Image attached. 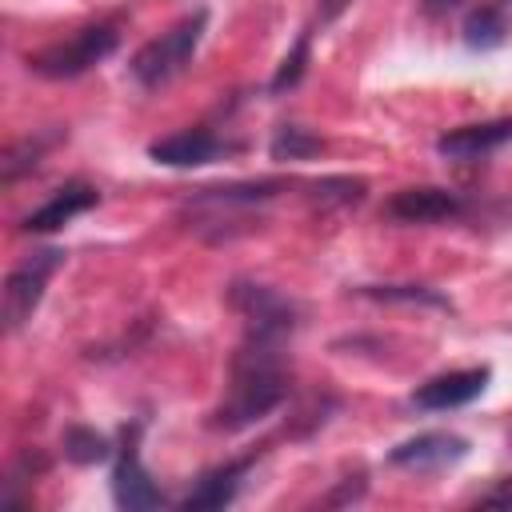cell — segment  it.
Returning a JSON list of instances; mask_svg holds the SVG:
<instances>
[{
	"instance_id": "obj_6",
	"label": "cell",
	"mask_w": 512,
	"mask_h": 512,
	"mask_svg": "<svg viewBox=\"0 0 512 512\" xmlns=\"http://www.w3.org/2000/svg\"><path fill=\"white\" fill-rule=\"evenodd\" d=\"M464 456H468V440L456 432H420L388 452V460L408 472H440V468L460 464Z\"/></svg>"
},
{
	"instance_id": "obj_14",
	"label": "cell",
	"mask_w": 512,
	"mask_h": 512,
	"mask_svg": "<svg viewBox=\"0 0 512 512\" xmlns=\"http://www.w3.org/2000/svg\"><path fill=\"white\" fill-rule=\"evenodd\" d=\"M504 36H508V20H504V12L496 4H484V8L468 12V20H464V44L468 48L484 52V48L504 44Z\"/></svg>"
},
{
	"instance_id": "obj_5",
	"label": "cell",
	"mask_w": 512,
	"mask_h": 512,
	"mask_svg": "<svg viewBox=\"0 0 512 512\" xmlns=\"http://www.w3.org/2000/svg\"><path fill=\"white\" fill-rule=\"evenodd\" d=\"M60 256H64V252L44 248V252H32L20 268H12L8 284H4V328H8V332H16V328L36 312L48 276L60 268Z\"/></svg>"
},
{
	"instance_id": "obj_4",
	"label": "cell",
	"mask_w": 512,
	"mask_h": 512,
	"mask_svg": "<svg viewBox=\"0 0 512 512\" xmlns=\"http://www.w3.org/2000/svg\"><path fill=\"white\" fill-rule=\"evenodd\" d=\"M232 304L244 316L248 336H268V340H288L296 328V304L284 300L280 292L264 284H232Z\"/></svg>"
},
{
	"instance_id": "obj_9",
	"label": "cell",
	"mask_w": 512,
	"mask_h": 512,
	"mask_svg": "<svg viewBox=\"0 0 512 512\" xmlns=\"http://www.w3.org/2000/svg\"><path fill=\"white\" fill-rule=\"evenodd\" d=\"M220 152H224V144L208 128H184V132H172L148 148V156L156 164H168V168H196V164L216 160Z\"/></svg>"
},
{
	"instance_id": "obj_12",
	"label": "cell",
	"mask_w": 512,
	"mask_h": 512,
	"mask_svg": "<svg viewBox=\"0 0 512 512\" xmlns=\"http://www.w3.org/2000/svg\"><path fill=\"white\" fill-rule=\"evenodd\" d=\"M92 204H96V188L84 184V180H72V184H64L60 192H52V200H44L36 212H28L20 228H24V232H52V228L68 224L76 212L92 208Z\"/></svg>"
},
{
	"instance_id": "obj_7",
	"label": "cell",
	"mask_w": 512,
	"mask_h": 512,
	"mask_svg": "<svg viewBox=\"0 0 512 512\" xmlns=\"http://www.w3.org/2000/svg\"><path fill=\"white\" fill-rule=\"evenodd\" d=\"M384 212H388L392 220H400V224H436V220L460 216V212H464V200H460L456 192H448V188L424 184V188H400V192L388 200Z\"/></svg>"
},
{
	"instance_id": "obj_23",
	"label": "cell",
	"mask_w": 512,
	"mask_h": 512,
	"mask_svg": "<svg viewBox=\"0 0 512 512\" xmlns=\"http://www.w3.org/2000/svg\"><path fill=\"white\" fill-rule=\"evenodd\" d=\"M460 0H424V12L428 16H440V12H452Z\"/></svg>"
},
{
	"instance_id": "obj_16",
	"label": "cell",
	"mask_w": 512,
	"mask_h": 512,
	"mask_svg": "<svg viewBox=\"0 0 512 512\" xmlns=\"http://www.w3.org/2000/svg\"><path fill=\"white\" fill-rule=\"evenodd\" d=\"M268 152H272V160H308V156H320L324 152V140L312 136L300 124H280L276 136H272V144H268Z\"/></svg>"
},
{
	"instance_id": "obj_19",
	"label": "cell",
	"mask_w": 512,
	"mask_h": 512,
	"mask_svg": "<svg viewBox=\"0 0 512 512\" xmlns=\"http://www.w3.org/2000/svg\"><path fill=\"white\" fill-rule=\"evenodd\" d=\"M308 44H312V32H300V40L292 44V52L280 60V68H276V76H272V92H284V88H292V84H300V76H304V68H308Z\"/></svg>"
},
{
	"instance_id": "obj_18",
	"label": "cell",
	"mask_w": 512,
	"mask_h": 512,
	"mask_svg": "<svg viewBox=\"0 0 512 512\" xmlns=\"http://www.w3.org/2000/svg\"><path fill=\"white\" fill-rule=\"evenodd\" d=\"M108 452H112L108 440L92 428H68L64 432V456L76 464H100V460H108Z\"/></svg>"
},
{
	"instance_id": "obj_20",
	"label": "cell",
	"mask_w": 512,
	"mask_h": 512,
	"mask_svg": "<svg viewBox=\"0 0 512 512\" xmlns=\"http://www.w3.org/2000/svg\"><path fill=\"white\" fill-rule=\"evenodd\" d=\"M44 148H48V136H24V140L8 152V160H4V184H12L20 172L36 168V160L44 156Z\"/></svg>"
},
{
	"instance_id": "obj_3",
	"label": "cell",
	"mask_w": 512,
	"mask_h": 512,
	"mask_svg": "<svg viewBox=\"0 0 512 512\" xmlns=\"http://www.w3.org/2000/svg\"><path fill=\"white\" fill-rule=\"evenodd\" d=\"M120 44V32L112 24H92V28H80L72 32L68 40L28 56V68L36 76H48V80H72L80 72H88L92 64H100L112 48Z\"/></svg>"
},
{
	"instance_id": "obj_21",
	"label": "cell",
	"mask_w": 512,
	"mask_h": 512,
	"mask_svg": "<svg viewBox=\"0 0 512 512\" xmlns=\"http://www.w3.org/2000/svg\"><path fill=\"white\" fill-rule=\"evenodd\" d=\"M360 296H372V300H420V304H436V308H448L444 296H436L432 288H420V284H384V288H360Z\"/></svg>"
},
{
	"instance_id": "obj_8",
	"label": "cell",
	"mask_w": 512,
	"mask_h": 512,
	"mask_svg": "<svg viewBox=\"0 0 512 512\" xmlns=\"http://www.w3.org/2000/svg\"><path fill=\"white\" fill-rule=\"evenodd\" d=\"M484 388H488V368H460V372H444V376H432L428 384H420L412 392V404L424 412H448V408L476 400Z\"/></svg>"
},
{
	"instance_id": "obj_17",
	"label": "cell",
	"mask_w": 512,
	"mask_h": 512,
	"mask_svg": "<svg viewBox=\"0 0 512 512\" xmlns=\"http://www.w3.org/2000/svg\"><path fill=\"white\" fill-rule=\"evenodd\" d=\"M360 196H364V180L356 176H328L312 184V200L320 208H344V204H356Z\"/></svg>"
},
{
	"instance_id": "obj_1",
	"label": "cell",
	"mask_w": 512,
	"mask_h": 512,
	"mask_svg": "<svg viewBox=\"0 0 512 512\" xmlns=\"http://www.w3.org/2000/svg\"><path fill=\"white\" fill-rule=\"evenodd\" d=\"M280 344L284 340H268V336H248L240 352L232 356V388L224 396V404L212 412V428L224 432H240L248 424H256L260 416H268L284 392H288V376L280 364Z\"/></svg>"
},
{
	"instance_id": "obj_13",
	"label": "cell",
	"mask_w": 512,
	"mask_h": 512,
	"mask_svg": "<svg viewBox=\"0 0 512 512\" xmlns=\"http://www.w3.org/2000/svg\"><path fill=\"white\" fill-rule=\"evenodd\" d=\"M248 468H252V456H244V460H232V464H220V468L204 472V476L196 480V488L184 496V508H188V512H204V508H224V504H232Z\"/></svg>"
},
{
	"instance_id": "obj_24",
	"label": "cell",
	"mask_w": 512,
	"mask_h": 512,
	"mask_svg": "<svg viewBox=\"0 0 512 512\" xmlns=\"http://www.w3.org/2000/svg\"><path fill=\"white\" fill-rule=\"evenodd\" d=\"M480 504H512V488H500V492H488Z\"/></svg>"
},
{
	"instance_id": "obj_2",
	"label": "cell",
	"mask_w": 512,
	"mask_h": 512,
	"mask_svg": "<svg viewBox=\"0 0 512 512\" xmlns=\"http://www.w3.org/2000/svg\"><path fill=\"white\" fill-rule=\"evenodd\" d=\"M204 28H208V12L196 8L192 16L176 20L168 32H160L156 40H148V44L132 56V64H128V68H132V80H136L140 88H160V84H168V80H172L176 72H184V64L192 60V52H196Z\"/></svg>"
},
{
	"instance_id": "obj_11",
	"label": "cell",
	"mask_w": 512,
	"mask_h": 512,
	"mask_svg": "<svg viewBox=\"0 0 512 512\" xmlns=\"http://www.w3.org/2000/svg\"><path fill=\"white\" fill-rule=\"evenodd\" d=\"M112 496H116V504L128 508V512H144V508H156V504L164 500L160 488L152 484V476L144 472V464L136 460V448H132V444H124V452H120V460H116Z\"/></svg>"
},
{
	"instance_id": "obj_10",
	"label": "cell",
	"mask_w": 512,
	"mask_h": 512,
	"mask_svg": "<svg viewBox=\"0 0 512 512\" xmlns=\"http://www.w3.org/2000/svg\"><path fill=\"white\" fill-rule=\"evenodd\" d=\"M508 140H512V120H484V124H464V128L444 132L436 140V152L448 160H476Z\"/></svg>"
},
{
	"instance_id": "obj_15",
	"label": "cell",
	"mask_w": 512,
	"mask_h": 512,
	"mask_svg": "<svg viewBox=\"0 0 512 512\" xmlns=\"http://www.w3.org/2000/svg\"><path fill=\"white\" fill-rule=\"evenodd\" d=\"M284 184L280 180H256V184H228V188H204L196 196V204H212V208H236V204H260L272 200Z\"/></svg>"
},
{
	"instance_id": "obj_22",
	"label": "cell",
	"mask_w": 512,
	"mask_h": 512,
	"mask_svg": "<svg viewBox=\"0 0 512 512\" xmlns=\"http://www.w3.org/2000/svg\"><path fill=\"white\" fill-rule=\"evenodd\" d=\"M352 0H316V24L320 28H328L332 20H340L344 16V8H348Z\"/></svg>"
}]
</instances>
